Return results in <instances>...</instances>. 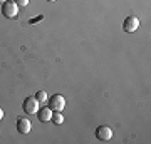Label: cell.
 <instances>
[{
	"mask_svg": "<svg viewBox=\"0 0 151 144\" xmlns=\"http://www.w3.org/2000/svg\"><path fill=\"white\" fill-rule=\"evenodd\" d=\"M2 14L7 19H15L19 15V5L15 2H12V0H7V2L2 4Z\"/></svg>",
	"mask_w": 151,
	"mask_h": 144,
	"instance_id": "cell-1",
	"label": "cell"
},
{
	"mask_svg": "<svg viewBox=\"0 0 151 144\" xmlns=\"http://www.w3.org/2000/svg\"><path fill=\"white\" fill-rule=\"evenodd\" d=\"M49 107L52 109V111H62L65 107V99L64 96H60V94H54V96L49 99Z\"/></svg>",
	"mask_w": 151,
	"mask_h": 144,
	"instance_id": "cell-2",
	"label": "cell"
},
{
	"mask_svg": "<svg viewBox=\"0 0 151 144\" xmlns=\"http://www.w3.org/2000/svg\"><path fill=\"white\" fill-rule=\"evenodd\" d=\"M52 123H55V124H62L64 123V117H62V114H60L59 111H54L52 112V119H50Z\"/></svg>",
	"mask_w": 151,
	"mask_h": 144,
	"instance_id": "cell-8",
	"label": "cell"
},
{
	"mask_svg": "<svg viewBox=\"0 0 151 144\" xmlns=\"http://www.w3.org/2000/svg\"><path fill=\"white\" fill-rule=\"evenodd\" d=\"M138 27H139V19L134 15H129L126 17L123 22V29L126 30V32H134V30H138Z\"/></svg>",
	"mask_w": 151,
	"mask_h": 144,
	"instance_id": "cell-3",
	"label": "cell"
},
{
	"mask_svg": "<svg viewBox=\"0 0 151 144\" xmlns=\"http://www.w3.org/2000/svg\"><path fill=\"white\" fill-rule=\"evenodd\" d=\"M96 138L99 141H109L113 138V131L108 126H99V128H96Z\"/></svg>",
	"mask_w": 151,
	"mask_h": 144,
	"instance_id": "cell-5",
	"label": "cell"
},
{
	"mask_svg": "<svg viewBox=\"0 0 151 144\" xmlns=\"http://www.w3.org/2000/svg\"><path fill=\"white\" fill-rule=\"evenodd\" d=\"M24 111L27 112V114H37L39 101L35 99V97H27V99L24 101Z\"/></svg>",
	"mask_w": 151,
	"mask_h": 144,
	"instance_id": "cell-4",
	"label": "cell"
},
{
	"mask_svg": "<svg viewBox=\"0 0 151 144\" xmlns=\"http://www.w3.org/2000/svg\"><path fill=\"white\" fill-rule=\"evenodd\" d=\"M52 109L50 107H40L37 111V116H39V121L40 123H50V119H52Z\"/></svg>",
	"mask_w": 151,
	"mask_h": 144,
	"instance_id": "cell-7",
	"label": "cell"
},
{
	"mask_svg": "<svg viewBox=\"0 0 151 144\" xmlns=\"http://www.w3.org/2000/svg\"><path fill=\"white\" fill-rule=\"evenodd\" d=\"M30 129H32V124H30V121H29L27 117L17 119V131H19L20 134H29Z\"/></svg>",
	"mask_w": 151,
	"mask_h": 144,
	"instance_id": "cell-6",
	"label": "cell"
},
{
	"mask_svg": "<svg viewBox=\"0 0 151 144\" xmlns=\"http://www.w3.org/2000/svg\"><path fill=\"white\" fill-rule=\"evenodd\" d=\"M4 2H7V0H0V4H4Z\"/></svg>",
	"mask_w": 151,
	"mask_h": 144,
	"instance_id": "cell-13",
	"label": "cell"
},
{
	"mask_svg": "<svg viewBox=\"0 0 151 144\" xmlns=\"http://www.w3.org/2000/svg\"><path fill=\"white\" fill-rule=\"evenodd\" d=\"M42 19H44V15H42V14H40V15H37V17H35V19H32V20H30V24H35V22L42 20Z\"/></svg>",
	"mask_w": 151,
	"mask_h": 144,
	"instance_id": "cell-11",
	"label": "cell"
},
{
	"mask_svg": "<svg viewBox=\"0 0 151 144\" xmlns=\"http://www.w3.org/2000/svg\"><path fill=\"white\" fill-rule=\"evenodd\" d=\"M19 7H27V4H29V0H14Z\"/></svg>",
	"mask_w": 151,
	"mask_h": 144,
	"instance_id": "cell-10",
	"label": "cell"
},
{
	"mask_svg": "<svg viewBox=\"0 0 151 144\" xmlns=\"http://www.w3.org/2000/svg\"><path fill=\"white\" fill-rule=\"evenodd\" d=\"M2 117H4V111H2V107H0V121H2Z\"/></svg>",
	"mask_w": 151,
	"mask_h": 144,
	"instance_id": "cell-12",
	"label": "cell"
},
{
	"mask_svg": "<svg viewBox=\"0 0 151 144\" xmlns=\"http://www.w3.org/2000/svg\"><path fill=\"white\" fill-rule=\"evenodd\" d=\"M47 2H55V0H47Z\"/></svg>",
	"mask_w": 151,
	"mask_h": 144,
	"instance_id": "cell-14",
	"label": "cell"
},
{
	"mask_svg": "<svg viewBox=\"0 0 151 144\" xmlns=\"http://www.w3.org/2000/svg\"><path fill=\"white\" fill-rule=\"evenodd\" d=\"M35 99H37L39 102H45L47 101V94H45L44 91H39L37 94H35Z\"/></svg>",
	"mask_w": 151,
	"mask_h": 144,
	"instance_id": "cell-9",
	"label": "cell"
}]
</instances>
